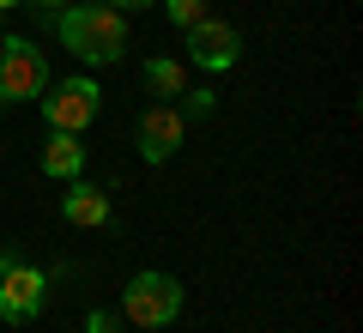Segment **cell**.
Segmentation results:
<instances>
[{"mask_svg":"<svg viewBox=\"0 0 363 333\" xmlns=\"http://www.w3.org/2000/svg\"><path fill=\"white\" fill-rule=\"evenodd\" d=\"M49 31L85 67H116L128 55V13H116L109 0H73V6H61L49 18Z\"/></svg>","mask_w":363,"mask_h":333,"instance_id":"cell-1","label":"cell"},{"mask_svg":"<svg viewBox=\"0 0 363 333\" xmlns=\"http://www.w3.org/2000/svg\"><path fill=\"white\" fill-rule=\"evenodd\" d=\"M116 315L133 321V327H145V333L169 327V321L182 315V279H176V273H133Z\"/></svg>","mask_w":363,"mask_h":333,"instance_id":"cell-2","label":"cell"},{"mask_svg":"<svg viewBox=\"0 0 363 333\" xmlns=\"http://www.w3.org/2000/svg\"><path fill=\"white\" fill-rule=\"evenodd\" d=\"M55 79H49V61H43V49L30 37H0V109L6 103H30V97H43Z\"/></svg>","mask_w":363,"mask_h":333,"instance_id":"cell-3","label":"cell"},{"mask_svg":"<svg viewBox=\"0 0 363 333\" xmlns=\"http://www.w3.org/2000/svg\"><path fill=\"white\" fill-rule=\"evenodd\" d=\"M97 109H104V91H97V79H85V73L43 91V121H49L55 133H85L91 121H97Z\"/></svg>","mask_w":363,"mask_h":333,"instance_id":"cell-4","label":"cell"},{"mask_svg":"<svg viewBox=\"0 0 363 333\" xmlns=\"http://www.w3.org/2000/svg\"><path fill=\"white\" fill-rule=\"evenodd\" d=\"M43 303H49V273H43V267L13 261V267L0 273V321H6V327H25V321H37Z\"/></svg>","mask_w":363,"mask_h":333,"instance_id":"cell-5","label":"cell"},{"mask_svg":"<svg viewBox=\"0 0 363 333\" xmlns=\"http://www.w3.org/2000/svg\"><path fill=\"white\" fill-rule=\"evenodd\" d=\"M182 37H188V61H194L200 73H224V67L242 61V31L224 25V18H212V13L200 18V25H188Z\"/></svg>","mask_w":363,"mask_h":333,"instance_id":"cell-6","label":"cell"},{"mask_svg":"<svg viewBox=\"0 0 363 333\" xmlns=\"http://www.w3.org/2000/svg\"><path fill=\"white\" fill-rule=\"evenodd\" d=\"M182 133H188V116H182L176 103H152L140 116V158L145 164H169L182 152Z\"/></svg>","mask_w":363,"mask_h":333,"instance_id":"cell-7","label":"cell"},{"mask_svg":"<svg viewBox=\"0 0 363 333\" xmlns=\"http://www.w3.org/2000/svg\"><path fill=\"white\" fill-rule=\"evenodd\" d=\"M61 218L73 224V231H97V224L116 218V206H109V194L97 188V182L73 176V182H67V194H61Z\"/></svg>","mask_w":363,"mask_h":333,"instance_id":"cell-8","label":"cell"},{"mask_svg":"<svg viewBox=\"0 0 363 333\" xmlns=\"http://www.w3.org/2000/svg\"><path fill=\"white\" fill-rule=\"evenodd\" d=\"M37 170H43L49 182H73V176H85V133H49V140H43Z\"/></svg>","mask_w":363,"mask_h":333,"instance_id":"cell-9","label":"cell"},{"mask_svg":"<svg viewBox=\"0 0 363 333\" xmlns=\"http://www.w3.org/2000/svg\"><path fill=\"white\" fill-rule=\"evenodd\" d=\"M145 85H152V97H182V91H188V79H182V61H169V55H152V61H145Z\"/></svg>","mask_w":363,"mask_h":333,"instance_id":"cell-10","label":"cell"},{"mask_svg":"<svg viewBox=\"0 0 363 333\" xmlns=\"http://www.w3.org/2000/svg\"><path fill=\"white\" fill-rule=\"evenodd\" d=\"M164 13H169V25H176V31H188V25L206 18V0H164Z\"/></svg>","mask_w":363,"mask_h":333,"instance_id":"cell-11","label":"cell"},{"mask_svg":"<svg viewBox=\"0 0 363 333\" xmlns=\"http://www.w3.org/2000/svg\"><path fill=\"white\" fill-rule=\"evenodd\" d=\"M182 97H188V103H182V116H212V109H218V91H212V85L182 91Z\"/></svg>","mask_w":363,"mask_h":333,"instance_id":"cell-12","label":"cell"},{"mask_svg":"<svg viewBox=\"0 0 363 333\" xmlns=\"http://www.w3.org/2000/svg\"><path fill=\"white\" fill-rule=\"evenodd\" d=\"M85 333H121V315H116V309H91V315H85Z\"/></svg>","mask_w":363,"mask_h":333,"instance_id":"cell-13","label":"cell"},{"mask_svg":"<svg viewBox=\"0 0 363 333\" xmlns=\"http://www.w3.org/2000/svg\"><path fill=\"white\" fill-rule=\"evenodd\" d=\"M25 6H37L43 18H55V13H61V6H73V0H25Z\"/></svg>","mask_w":363,"mask_h":333,"instance_id":"cell-14","label":"cell"},{"mask_svg":"<svg viewBox=\"0 0 363 333\" xmlns=\"http://www.w3.org/2000/svg\"><path fill=\"white\" fill-rule=\"evenodd\" d=\"M116 13H140V6H152V0H109Z\"/></svg>","mask_w":363,"mask_h":333,"instance_id":"cell-15","label":"cell"},{"mask_svg":"<svg viewBox=\"0 0 363 333\" xmlns=\"http://www.w3.org/2000/svg\"><path fill=\"white\" fill-rule=\"evenodd\" d=\"M13 6H25V0H0V13H13Z\"/></svg>","mask_w":363,"mask_h":333,"instance_id":"cell-16","label":"cell"}]
</instances>
